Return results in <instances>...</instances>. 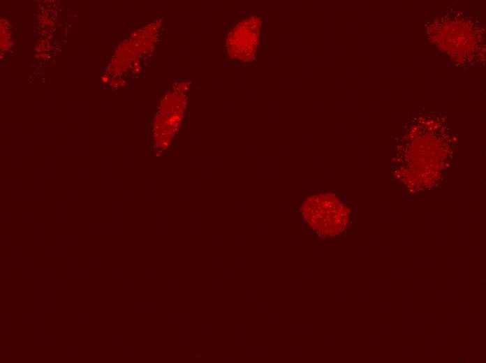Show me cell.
Masks as SVG:
<instances>
[{"mask_svg": "<svg viewBox=\"0 0 486 363\" xmlns=\"http://www.w3.org/2000/svg\"><path fill=\"white\" fill-rule=\"evenodd\" d=\"M307 223L318 233L334 236L342 232L348 221V210L333 195H320L307 199L302 207Z\"/></svg>", "mask_w": 486, "mask_h": 363, "instance_id": "cell-1", "label": "cell"}]
</instances>
